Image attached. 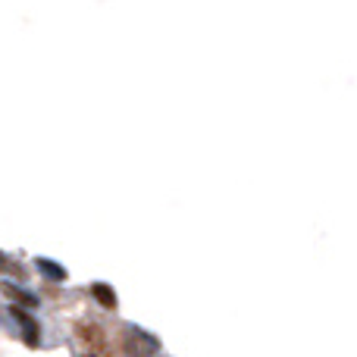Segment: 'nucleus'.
Returning <instances> with one entry per match:
<instances>
[{"label":"nucleus","mask_w":357,"mask_h":357,"mask_svg":"<svg viewBox=\"0 0 357 357\" xmlns=\"http://www.w3.org/2000/svg\"><path fill=\"white\" fill-rule=\"evenodd\" d=\"M91 291L100 298V304H107V307H116V295H113V289H107V285H94Z\"/></svg>","instance_id":"nucleus-2"},{"label":"nucleus","mask_w":357,"mask_h":357,"mask_svg":"<svg viewBox=\"0 0 357 357\" xmlns=\"http://www.w3.org/2000/svg\"><path fill=\"white\" fill-rule=\"evenodd\" d=\"M38 270L47 273V279H66V270L56 264H50V260H38Z\"/></svg>","instance_id":"nucleus-1"}]
</instances>
